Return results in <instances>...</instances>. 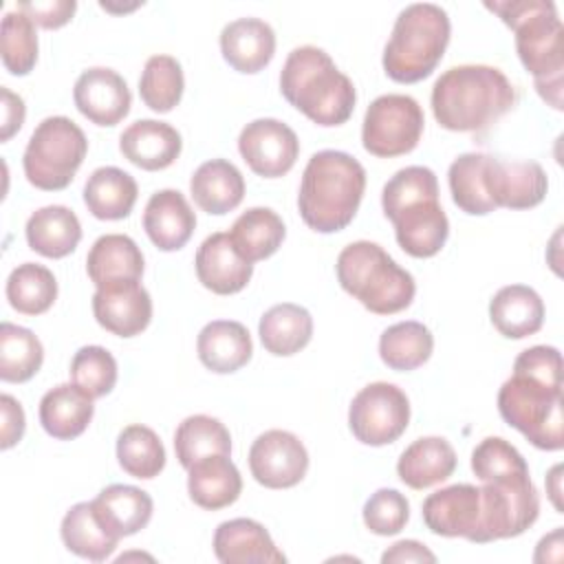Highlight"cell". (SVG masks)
<instances>
[{"label":"cell","instance_id":"6da1fadb","mask_svg":"<svg viewBox=\"0 0 564 564\" xmlns=\"http://www.w3.org/2000/svg\"><path fill=\"white\" fill-rule=\"evenodd\" d=\"M485 7L516 33V51L533 75L535 90L555 110H562L564 29L551 0H494Z\"/></svg>","mask_w":564,"mask_h":564},{"label":"cell","instance_id":"7a4b0ae2","mask_svg":"<svg viewBox=\"0 0 564 564\" xmlns=\"http://www.w3.org/2000/svg\"><path fill=\"white\" fill-rule=\"evenodd\" d=\"M430 99L441 128L478 132L513 108L516 88L496 66L460 64L447 68L434 82Z\"/></svg>","mask_w":564,"mask_h":564},{"label":"cell","instance_id":"3957f363","mask_svg":"<svg viewBox=\"0 0 564 564\" xmlns=\"http://www.w3.org/2000/svg\"><path fill=\"white\" fill-rule=\"evenodd\" d=\"M381 207L408 256L432 258L443 249L449 220L438 203V178L430 167L408 165L399 170L383 185Z\"/></svg>","mask_w":564,"mask_h":564},{"label":"cell","instance_id":"277c9868","mask_svg":"<svg viewBox=\"0 0 564 564\" xmlns=\"http://www.w3.org/2000/svg\"><path fill=\"white\" fill-rule=\"evenodd\" d=\"M366 189L364 165L341 150L315 152L302 174L297 209L302 220L319 231L335 234L348 227Z\"/></svg>","mask_w":564,"mask_h":564},{"label":"cell","instance_id":"5b68a950","mask_svg":"<svg viewBox=\"0 0 564 564\" xmlns=\"http://www.w3.org/2000/svg\"><path fill=\"white\" fill-rule=\"evenodd\" d=\"M280 93L313 123L330 128L350 119L357 101L355 86L319 46H297L280 73Z\"/></svg>","mask_w":564,"mask_h":564},{"label":"cell","instance_id":"8992f818","mask_svg":"<svg viewBox=\"0 0 564 564\" xmlns=\"http://www.w3.org/2000/svg\"><path fill=\"white\" fill-rule=\"evenodd\" d=\"M452 24L434 2L408 4L394 20L383 48V70L392 82L414 84L432 75L449 44Z\"/></svg>","mask_w":564,"mask_h":564},{"label":"cell","instance_id":"52a82bcc","mask_svg":"<svg viewBox=\"0 0 564 564\" xmlns=\"http://www.w3.org/2000/svg\"><path fill=\"white\" fill-rule=\"evenodd\" d=\"M337 282L370 313L392 315L408 308L416 293L410 271L399 267L377 242L357 240L337 256Z\"/></svg>","mask_w":564,"mask_h":564},{"label":"cell","instance_id":"ba28073f","mask_svg":"<svg viewBox=\"0 0 564 564\" xmlns=\"http://www.w3.org/2000/svg\"><path fill=\"white\" fill-rule=\"evenodd\" d=\"M498 412L538 449L564 447L562 386L513 372L498 390Z\"/></svg>","mask_w":564,"mask_h":564},{"label":"cell","instance_id":"9c48e42d","mask_svg":"<svg viewBox=\"0 0 564 564\" xmlns=\"http://www.w3.org/2000/svg\"><path fill=\"white\" fill-rule=\"evenodd\" d=\"M88 152L84 130L68 117H46L33 130L22 167L31 185L44 192H57L70 185Z\"/></svg>","mask_w":564,"mask_h":564},{"label":"cell","instance_id":"30bf717a","mask_svg":"<svg viewBox=\"0 0 564 564\" xmlns=\"http://www.w3.org/2000/svg\"><path fill=\"white\" fill-rule=\"evenodd\" d=\"M423 126L425 117L414 97L388 93L370 101L364 115L361 143L375 156H401L419 145Z\"/></svg>","mask_w":564,"mask_h":564},{"label":"cell","instance_id":"8fae6325","mask_svg":"<svg viewBox=\"0 0 564 564\" xmlns=\"http://www.w3.org/2000/svg\"><path fill=\"white\" fill-rule=\"evenodd\" d=\"M482 524L478 544L522 535L540 513V496L529 474L485 480L480 485Z\"/></svg>","mask_w":564,"mask_h":564},{"label":"cell","instance_id":"7c38bea8","mask_svg":"<svg viewBox=\"0 0 564 564\" xmlns=\"http://www.w3.org/2000/svg\"><path fill=\"white\" fill-rule=\"evenodd\" d=\"M410 423L408 394L388 381H375L361 388L348 408L352 436L370 447L394 443Z\"/></svg>","mask_w":564,"mask_h":564},{"label":"cell","instance_id":"4fadbf2b","mask_svg":"<svg viewBox=\"0 0 564 564\" xmlns=\"http://www.w3.org/2000/svg\"><path fill=\"white\" fill-rule=\"evenodd\" d=\"M238 152L253 174L264 178L284 176L297 161L300 141L293 128L280 119H253L240 130Z\"/></svg>","mask_w":564,"mask_h":564},{"label":"cell","instance_id":"5bb4252c","mask_svg":"<svg viewBox=\"0 0 564 564\" xmlns=\"http://www.w3.org/2000/svg\"><path fill=\"white\" fill-rule=\"evenodd\" d=\"M251 476L267 489L295 487L308 469L304 443L286 430H267L249 449Z\"/></svg>","mask_w":564,"mask_h":564},{"label":"cell","instance_id":"9a60e30c","mask_svg":"<svg viewBox=\"0 0 564 564\" xmlns=\"http://www.w3.org/2000/svg\"><path fill=\"white\" fill-rule=\"evenodd\" d=\"M421 516L432 533L443 538H465L478 544L482 524L480 487L469 482L443 487L423 500Z\"/></svg>","mask_w":564,"mask_h":564},{"label":"cell","instance_id":"2e32d148","mask_svg":"<svg viewBox=\"0 0 564 564\" xmlns=\"http://www.w3.org/2000/svg\"><path fill=\"white\" fill-rule=\"evenodd\" d=\"M93 315L101 328L119 337H134L152 319V297L139 280L99 286L93 295Z\"/></svg>","mask_w":564,"mask_h":564},{"label":"cell","instance_id":"e0dca14e","mask_svg":"<svg viewBox=\"0 0 564 564\" xmlns=\"http://www.w3.org/2000/svg\"><path fill=\"white\" fill-rule=\"evenodd\" d=\"M77 110L97 126H117L132 104L126 79L106 66H93L84 70L73 88Z\"/></svg>","mask_w":564,"mask_h":564},{"label":"cell","instance_id":"ac0fdd59","mask_svg":"<svg viewBox=\"0 0 564 564\" xmlns=\"http://www.w3.org/2000/svg\"><path fill=\"white\" fill-rule=\"evenodd\" d=\"M194 264L198 282L218 295L242 291L253 275V264L236 251L225 231H216L200 242Z\"/></svg>","mask_w":564,"mask_h":564},{"label":"cell","instance_id":"d6986e66","mask_svg":"<svg viewBox=\"0 0 564 564\" xmlns=\"http://www.w3.org/2000/svg\"><path fill=\"white\" fill-rule=\"evenodd\" d=\"M214 555L223 564H284V553L273 544L269 531L251 518H234L218 524Z\"/></svg>","mask_w":564,"mask_h":564},{"label":"cell","instance_id":"ffe728a7","mask_svg":"<svg viewBox=\"0 0 564 564\" xmlns=\"http://www.w3.org/2000/svg\"><path fill=\"white\" fill-rule=\"evenodd\" d=\"M143 229L161 251H178L196 229V214L178 189H159L145 203Z\"/></svg>","mask_w":564,"mask_h":564},{"label":"cell","instance_id":"44dd1931","mask_svg":"<svg viewBox=\"0 0 564 564\" xmlns=\"http://www.w3.org/2000/svg\"><path fill=\"white\" fill-rule=\"evenodd\" d=\"M183 141L174 126L156 119H139L119 137L121 154L137 167L156 172L170 167L181 154Z\"/></svg>","mask_w":564,"mask_h":564},{"label":"cell","instance_id":"7402d4cb","mask_svg":"<svg viewBox=\"0 0 564 564\" xmlns=\"http://www.w3.org/2000/svg\"><path fill=\"white\" fill-rule=\"evenodd\" d=\"M220 53L238 73H260L275 55V33L260 18H238L220 31Z\"/></svg>","mask_w":564,"mask_h":564},{"label":"cell","instance_id":"603a6c76","mask_svg":"<svg viewBox=\"0 0 564 564\" xmlns=\"http://www.w3.org/2000/svg\"><path fill=\"white\" fill-rule=\"evenodd\" d=\"M491 198L496 209H531L540 205L549 189V178L535 161H491Z\"/></svg>","mask_w":564,"mask_h":564},{"label":"cell","instance_id":"cb8c5ba5","mask_svg":"<svg viewBox=\"0 0 564 564\" xmlns=\"http://www.w3.org/2000/svg\"><path fill=\"white\" fill-rule=\"evenodd\" d=\"M196 350L205 368L229 375L247 366L253 355V344L245 324L236 319H214L200 328Z\"/></svg>","mask_w":564,"mask_h":564},{"label":"cell","instance_id":"d4e9b609","mask_svg":"<svg viewBox=\"0 0 564 564\" xmlns=\"http://www.w3.org/2000/svg\"><path fill=\"white\" fill-rule=\"evenodd\" d=\"M489 319L507 339H522L544 324V302L527 284H507L489 302Z\"/></svg>","mask_w":564,"mask_h":564},{"label":"cell","instance_id":"484cf974","mask_svg":"<svg viewBox=\"0 0 564 564\" xmlns=\"http://www.w3.org/2000/svg\"><path fill=\"white\" fill-rule=\"evenodd\" d=\"M187 476V494L194 505L207 511H218L238 500L242 476L227 454H214L194 463Z\"/></svg>","mask_w":564,"mask_h":564},{"label":"cell","instance_id":"4316f807","mask_svg":"<svg viewBox=\"0 0 564 564\" xmlns=\"http://www.w3.org/2000/svg\"><path fill=\"white\" fill-rule=\"evenodd\" d=\"M189 194L203 212L223 216L242 203L245 176L231 161L212 159L192 174Z\"/></svg>","mask_w":564,"mask_h":564},{"label":"cell","instance_id":"83f0119b","mask_svg":"<svg viewBox=\"0 0 564 564\" xmlns=\"http://www.w3.org/2000/svg\"><path fill=\"white\" fill-rule=\"evenodd\" d=\"M93 414V397L73 381L51 388L40 401V423L44 432L57 441H70L84 434Z\"/></svg>","mask_w":564,"mask_h":564},{"label":"cell","instance_id":"f1b7e54d","mask_svg":"<svg viewBox=\"0 0 564 564\" xmlns=\"http://www.w3.org/2000/svg\"><path fill=\"white\" fill-rule=\"evenodd\" d=\"M456 469V452L443 436H423L410 443L397 463L401 482L410 489H427L447 480Z\"/></svg>","mask_w":564,"mask_h":564},{"label":"cell","instance_id":"f546056e","mask_svg":"<svg viewBox=\"0 0 564 564\" xmlns=\"http://www.w3.org/2000/svg\"><path fill=\"white\" fill-rule=\"evenodd\" d=\"M86 271L97 289L112 282L141 280L143 253L130 236L106 234L93 242L86 256Z\"/></svg>","mask_w":564,"mask_h":564},{"label":"cell","instance_id":"4dcf8cb0","mask_svg":"<svg viewBox=\"0 0 564 564\" xmlns=\"http://www.w3.org/2000/svg\"><path fill=\"white\" fill-rule=\"evenodd\" d=\"M24 234L33 251L57 260L75 251L82 240V225L73 209L64 205H46L29 216Z\"/></svg>","mask_w":564,"mask_h":564},{"label":"cell","instance_id":"1f68e13d","mask_svg":"<svg viewBox=\"0 0 564 564\" xmlns=\"http://www.w3.org/2000/svg\"><path fill=\"white\" fill-rule=\"evenodd\" d=\"M494 156L485 152H465L452 161L447 183L452 200L469 216H485L496 209L491 198V172Z\"/></svg>","mask_w":564,"mask_h":564},{"label":"cell","instance_id":"d6a6232c","mask_svg":"<svg viewBox=\"0 0 564 564\" xmlns=\"http://www.w3.org/2000/svg\"><path fill=\"white\" fill-rule=\"evenodd\" d=\"M99 520L117 535H134L152 518L154 502L148 491L132 485H108L90 500Z\"/></svg>","mask_w":564,"mask_h":564},{"label":"cell","instance_id":"836d02e7","mask_svg":"<svg viewBox=\"0 0 564 564\" xmlns=\"http://www.w3.org/2000/svg\"><path fill=\"white\" fill-rule=\"evenodd\" d=\"M137 194L134 176L115 165L97 167L84 185V203L99 220H121L130 216Z\"/></svg>","mask_w":564,"mask_h":564},{"label":"cell","instance_id":"e575fe53","mask_svg":"<svg viewBox=\"0 0 564 564\" xmlns=\"http://www.w3.org/2000/svg\"><path fill=\"white\" fill-rule=\"evenodd\" d=\"M59 535L70 553L90 562H104L110 557L121 540L99 520L93 502L73 505L62 518Z\"/></svg>","mask_w":564,"mask_h":564},{"label":"cell","instance_id":"d590c367","mask_svg":"<svg viewBox=\"0 0 564 564\" xmlns=\"http://www.w3.org/2000/svg\"><path fill=\"white\" fill-rule=\"evenodd\" d=\"M258 335L267 352L275 357H289L300 352L313 337L311 313L293 302L271 306L258 324Z\"/></svg>","mask_w":564,"mask_h":564},{"label":"cell","instance_id":"8d00e7d4","mask_svg":"<svg viewBox=\"0 0 564 564\" xmlns=\"http://www.w3.org/2000/svg\"><path fill=\"white\" fill-rule=\"evenodd\" d=\"M286 236L284 223L278 212L269 207H251L242 212L229 231L236 251L247 262H258L273 256Z\"/></svg>","mask_w":564,"mask_h":564},{"label":"cell","instance_id":"74e56055","mask_svg":"<svg viewBox=\"0 0 564 564\" xmlns=\"http://www.w3.org/2000/svg\"><path fill=\"white\" fill-rule=\"evenodd\" d=\"M174 452L178 463L189 469L194 463L214 456L231 454V434L218 419L209 414H192L183 419L174 432Z\"/></svg>","mask_w":564,"mask_h":564},{"label":"cell","instance_id":"f35d334b","mask_svg":"<svg viewBox=\"0 0 564 564\" xmlns=\"http://www.w3.org/2000/svg\"><path fill=\"white\" fill-rule=\"evenodd\" d=\"M432 330L414 319L392 324L379 337V357L392 370H414L432 357Z\"/></svg>","mask_w":564,"mask_h":564},{"label":"cell","instance_id":"ab89813d","mask_svg":"<svg viewBox=\"0 0 564 564\" xmlns=\"http://www.w3.org/2000/svg\"><path fill=\"white\" fill-rule=\"evenodd\" d=\"M7 300L22 315L46 313L57 300V280L44 264H18L7 278Z\"/></svg>","mask_w":564,"mask_h":564},{"label":"cell","instance_id":"60d3db41","mask_svg":"<svg viewBox=\"0 0 564 564\" xmlns=\"http://www.w3.org/2000/svg\"><path fill=\"white\" fill-rule=\"evenodd\" d=\"M117 460L128 476L150 480L165 467V447L152 427L132 423L117 436Z\"/></svg>","mask_w":564,"mask_h":564},{"label":"cell","instance_id":"b9f144b4","mask_svg":"<svg viewBox=\"0 0 564 564\" xmlns=\"http://www.w3.org/2000/svg\"><path fill=\"white\" fill-rule=\"evenodd\" d=\"M44 361L42 341L33 330L2 322L0 324V379L9 383L29 381Z\"/></svg>","mask_w":564,"mask_h":564},{"label":"cell","instance_id":"7bdbcfd3","mask_svg":"<svg viewBox=\"0 0 564 564\" xmlns=\"http://www.w3.org/2000/svg\"><path fill=\"white\" fill-rule=\"evenodd\" d=\"M185 88V77L181 62L172 55H152L148 57L141 79L139 95L141 101L154 112H170L178 106Z\"/></svg>","mask_w":564,"mask_h":564},{"label":"cell","instance_id":"ee69618b","mask_svg":"<svg viewBox=\"0 0 564 564\" xmlns=\"http://www.w3.org/2000/svg\"><path fill=\"white\" fill-rule=\"evenodd\" d=\"M0 53L4 68L15 75H29L37 62V33L33 20L22 11H7L2 18Z\"/></svg>","mask_w":564,"mask_h":564},{"label":"cell","instance_id":"f6af8a7d","mask_svg":"<svg viewBox=\"0 0 564 564\" xmlns=\"http://www.w3.org/2000/svg\"><path fill=\"white\" fill-rule=\"evenodd\" d=\"M70 381L93 399L106 397L117 383V361L104 346H82L70 361Z\"/></svg>","mask_w":564,"mask_h":564},{"label":"cell","instance_id":"bcb514c9","mask_svg":"<svg viewBox=\"0 0 564 564\" xmlns=\"http://www.w3.org/2000/svg\"><path fill=\"white\" fill-rule=\"evenodd\" d=\"M471 471L480 482L529 474L524 456L505 438L487 436L471 452Z\"/></svg>","mask_w":564,"mask_h":564},{"label":"cell","instance_id":"7dc6e473","mask_svg":"<svg viewBox=\"0 0 564 564\" xmlns=\"http://www.w3.org/2000/svg\"><path fill=\"white\" fill-rule=\"evenodd\" d=\"M410 518L408 498L397 491L381 487L364 505V524L375 535H394L399 533Z\"/></svg>","mask_w":564,"mask_h":564},{"label":"cell","instance_id":"c3c4849f","mask_svg":"<svg viewBox=\"0 0 564 564\" xmlns=\"http://www.w3.org/2000/svg\"><path fill=\"white\" fill-rule=\"evenodd\" d=\"M513 372H524L540 381L562 386V355L555 346H531L516 357Z\"/></svg>","mask_w":564,"mask_h":564},{"label":"cell","instance_id":"681fc988","mask_svg":"<svg viewBox=\"0 0 564 564\" xmlns=\"http://www.w3.org/2000/svg\"><path fill=\"white\" fill-rule=\"evenodd\" d=\"M15 9L26 13L33 20V24H40L42 29H59L73 18V13L77 9V2L75 0L20 2Z\"/></svg>","mask_w":564,"mask_h":564},{"label":"cell","instance_id":"f907efd6","mask_svg":"<svg viewBox=\"0 0 564 564\" xmlns=\"http://www.w3.org/2000/svg\"><path fill=\"white\" fill-rule=\"evenodd\" d=\"M0 410H2V441H0V447L9 449L15 443H20V438L24 434V410L11 394L0 397Z\"/></svg>","mask_w":564,"mask_h":564},{"label":"cell","instance_id":"816d5d0a","mask_svg":"<svg viewBox=\"0 0 564 564\" xmlns=\"http://www.w3.org/2000/svg\"><path fill=\"white\" fill-rule=\"evenodd\" d=\"M2 95V130H0V141H9L24 123L26 108L24 99L15 93H11L7 86L0 88Z\"/></svg>","mask_w":564,"mask_h":564},{"label":"cell","instance_id":"f5cc1de1","mask_svg":"<svg viewBox=\"0 0 564 564\" xmlns=\"http://www.w3.org/2000/svg\"><path fill=\"white\" fill-rule=\"evenodd\" d=\"M381 562H436V555L416 540H399L388 551H383Z\"/></svg>","mask_w":564,"mask_h":564},{"label":"cell","instance_id":"db71d44e","mask_svg":"<svg viewBox=\"0 0 564 564\" xmlns=\"http://www.w3.org/2000/svg\"><path fill=\"white\" fill-rule=\"evenodd\" d=\"M560 469H562V467H560V465H555V467L551 469V474H549V476H551V480H555V485L551 487V500H553V505H555V509H557V511H562V505H560V498H557V494H560V487H557Z\"/></svg>","mask_w":564,"mask_h":564}]
</instances>
